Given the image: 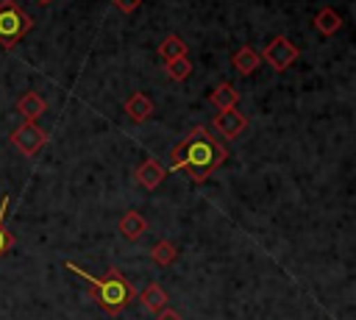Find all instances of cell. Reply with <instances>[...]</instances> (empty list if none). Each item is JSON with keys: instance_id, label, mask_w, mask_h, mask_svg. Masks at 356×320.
<instances>
[{"instance_id": "obj_14", "label": "cell", "mask_w": 356, "mask_h": 320, "mask_svg": "<svg viewBox=\"0 0 356 320\" xmlns=\"http://www.w3.org/2000/svg\"><path fill=\"white\" fill-rule=\"evenodd\" d=\"M234 67H236V72H242V75H250V72H256L259 70V64H261V56L253 50V47H239L236 53H234Z\"/></svg>"}, {"instance_id": "obj_21", "label": "cell", "mask_w": 356, "mask_h": 320, "mask_svg": "<svg viewBox=\"0 0 356 320\" xmlns=\"http://www.w3.org/2000/svg\"><path fill=\"white\" fill-rule=\"evenodd\" d=\"M39 3H50V0H39Z\"/></svg>"}, {"instance_id": "obj_6", "label": "cell", "mask_w": 356, "mask_h": 320, "mask_svg": "<svg viewBox=\"0 0 356 320\" xmlns=\"http://www.w3.org/2000/svg\"><path fill=\"white\" fill-rule=\"evenodd\" d=\"M211 125H214V131H217L220 136H225V139H236V136L245 131L248 120H245V114H239L236 109H231V111H217L214 120H211Z\"/></svg>"}, {"instance_id": "obj_20", "label": "cell", "mask_w": 356, "mask_h": 320, "mask_svg": "<svg viewBox=\"0 0 356 320\" xmlns=\"http://www.w3.org/2000/svg\"><path fill=\"white\" fill-rule=\"evenodd\" d=\"M156 320H181V314L175 312V309H170V306H164L159 314H156Z\"/></svg>"}, {"instance_id": "obj_9", "label": "cell", "mask_w": 356, "mask_h": 320, "mask_svg": "<svg viewBox=\"0 0 356 320\" xmlns=\"http://www.w3.org/2000/svg\"><path fill=\"white\" fill-rule=\"evenodd\" d=\"M312 25H314V31L317 33H323V36H334L339 28H342V17L337 14V8H320L317 14H314V19H312Z\"/></svg>"}, {"instance_id": "obj_17", "label": "cell", "mask_w": 356, "mask_h": 320, "mask_svg": "<svg viewBox=\"0 0 356 320\" xmlns=\"http://www.w3.org/2000/svg\"><path fill=\"white\" fill-rule=\"evenodd\" d=\"M164 70H167V75H170L172 81H186V78L192 75V61H189L186 56H181V58H175V61H167Z\"/></svg>"}, {"instance_id": "obj_10", "label": "cell", "mask_w": 356, "mask_h": 320, "mask_svg": "<svg viewBox=\"0 0 356 320\" xmlns=\"http://www.w3.org/2000/svg\"><path fill=\"white\" fill-rule=\"evenodd\" d=\"M125 114L134 120V122H145L150 114H153V103L145 92H134L128 100H125Z\"/></svg>"}, {"instance_id": "obj_19", "label": "cell", "mask_w": 356, "mask_h": 320, "mask_svg": "<svg viewBox=\"0 0 356 320\" xmlns=\"http://www.w3.org/2000/svg\"><path fill=\"white\" fill-rule=\"evenodd\" d=\"M139 3H142V0H114V6H117L122 14H131V11H136V8H139Z\"/></svg>"}, {"instance_id": "obj_12", "label": "cell", "mask_w": 356, "mask_h": 320, "mask_svg": "<svg viewBox=\"0 0 356 320\" xmlns=\"http://www.w3.org/2000/svg\"><path fill=\"white\" fill-rule=\"evenodd\" d=\"M17 109H19V114L25 117V122H33L36 117H42V114H44L47 103L42 100V95H39V92H25V95L19 97V103H17Z\"/></svg>"}, {"instance_id": "obj_11", "label": "cell", "mask_w": 356, "mask_h": 320, "mask_svg": "<svg viewBox=\"0 0 356 320\" xmlns=\"http://www.w3.org/2000/svg\"><path fill=\"white\" fill-rule=\"evenodd\" d=\"M209 103H214L217 111H231V109H236V103H239V92H236L231 83H220V86L211 89Z\"/></svg>"}, {"instance_id": "obj_15", "label": "cell", "mask_w": 356, "mask_h": 320, "mask_svg": "<svg viewBox=\"0 0 356 320\" xmlns=\"http://www.w3.org/2000/svg\"><path fill=\"white\" fill-rule=\"evenodd\" d=\"M159 58L167 64V61H175V58H181V56H186V42L181 39V36H175V33H170V36H164V42L159 45Z\"/></svg>"}, {"instance_id": "obj_16", "label": "cell", "mask_w": 356, "mask_h": 320, "mask_svg": "<svg viewBox=\"0 0 356 320\" xmlns=\"http://www.w3.org/2000/svg\"><path fill=\"white\" fill-rule=\"evenodd\" d=\"M150 259H153V264H159V267H170V264L178 259V248H175L170 239H159V242L150 248Z\"/></svg>"}, {"instance_id": "obj_7", "label": "cell", "mask_w": 356, "mask_h": 320, "mask_svg": "<svg viewBox=\"0 0 356 320\" xmlns=\"http://www.w3.org/2000/svg\"><path fill=\"white\" fill-rule=\"evenodd\" d=\"M167 175H170L167 167H164L159 159L150 156V159H145V161L139 164V170H136V184L145 186V189H156Z\"/></svg>"}, {"instance_id": "obj_5", "label": "cell", "mask_w": 356, "mask_h": 320, "mask_svg": "<svg viewBox=\"0 0 356 320\" xmlns=\"http://www.w3.org/2000/svg\"><path fill=\"white\" fill-rule=\"evenodd\" d=\"M11 145L22 153V156H36L44 145H47V134L36 125V122H22L11 131Z\"/></svg>"}, {"instance_id": "obj_13", "label": "cell", "mask_w": 356, "mask_h": 320, "mask_svg": "<svg viewBox=\"0 0 356 320\" xmlns=\"http://www.w3.org/2000/svg\"><path fill=\"white\" fill-rule=\"evenodd\" d=\"M139 301L145 303V309L150 312V314H159L164 306H167V292L156 284V281H150L145 289H142V295H139Z\"/></svg>"}, {"instance_id": "obj_4", "label": "cell", "mask_w": 356, "mask_h": 320, "mask_svg": "<svg viewBox=\"0 0 356 320\" xmlns=\"http://www.w3.org/2000/svg\"><path fill=\"white\" fill-rule=\"evenodd\" d=\"M259 56H261V61H267L275 72H284L286 67L295 64V58H298V47H295L286 36H275L273 42H267V47H264Z\"/></svg>"}, {"instance_id": "obj_3", "label": "cell", "mask_w": 356, "mask_h": 320, "mask_svg": "<svg viewBox=\"0 0 356 320\" xmlns=\"http://www.w3.org/2000/svg\"><path fill=\"white\" fill-rule=\"evenodd\" d=\"M28 31H33L31 14L17 3V0H3L0 3V47H14Z\"/></svg>"}, {"instance_id": "obj_1", "label": "cell", "mask_w": 356, "mask_h": 320, "mask_svg": "<svg viewBox=\"0 0 356 320\" xmlns=\"http://www.w3.org/2000/svg\"><path fill=\"white\" fill-rule=\"evenodd\" d=\"M225 159H228V147H222L203 125H197L186 134V139H181L170 150V170L167 173L186 170L195 184H203Z\"/></svg>"}, {"instance_id": "obj_18", "label": "cell", "mask_w": 356, "mask_h": 320, "mask_svg": "<svg viewBox=\"0 0 356 320\" xmlns=\"http://www.w3.org/2000/svg\"><path fill=\"white\" fill-rule=\"evenodd\" d=\"M6 211H8V195H3V203H0V256L14 245V237L6 231Z\"/></svg>"}, {"instance_id": "obj_8", "label": "cell", "mask_w": 356, "mask_h": 320, "mask_svg": "<svg viewBox=\"0 0 356 320\" xmlns=\"http://www.w3.org/2000/svg\"><path fill=\"white\" fill-rule=\"evenodd\" d=\"M120 234L125 237V239H139L145 231H147V220H145V214L142 211H136V209H128L122 217H120Z\"/></svg>"}, {"instance_id": "obj_2", "label": "cell", "mask_w": 356, "mask_h": 320, "mask_svg": "<svg viewBox=\"0 0 356 320\" xmlns=\"http://www.w3.org/2000/svg\"><path fill=\"white\" fill-rule=\"evenodd\" d=\"M67 270H72V273H78L86 284H89V289H92V295L97 298V303H100V309L106 312V314H120L134 298H136V289L125 281V275L120 273V270H108L103 278H95L92 273H86L83 267H78V264H72V262H67L64 264Z\"/></svg>"}]
</instances>
